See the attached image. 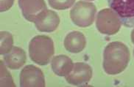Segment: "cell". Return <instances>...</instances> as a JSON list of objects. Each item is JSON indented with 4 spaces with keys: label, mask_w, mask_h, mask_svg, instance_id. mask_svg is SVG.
<instances>
[{
    "label": "cell",
    "mask_w": 134,
    "mask_h": 87,
    "mask_svg": "<svg viewBox=\"0 0 134 87\" xmlns=\"http://www.w3.org/2000/svg\"><path fill=\"white\" fill-rule=\"evenodd\" d=\"M130 59V51L127 45L122 42H112L104 50L103 69L108 75L119 74L126 69Z\"/></svg>",
    "instance_id": "cell-1"
},
{
    "label": "cell",
    "mask_w": 134,
    "mask_h": 87,
    "mask_svg": "<svg viewBox=\"0 0 134 87\" xmlns=\"http://www.w3.org/2000/svg\"><path fill=\"white\" fill-rule=\"evenodd\" d=\"M55 53L54 43L49 37L37 35L29 44V55L31 60L39 65L49 64Z\"/></svg>",
    "instance_id": "cell-2"
},
{
    "label": "cell",
    "mask_w": 134,
    "mask_h": 87,
    "mask_svg": "<svg viewBox=\"0 0 134 87\" xmlns=\"http://www.w3.org/2000/svg\"><path fill=\"white\" fill-rule=\"evenodd\" d=\"M122 21L118 14L111 8L101 10L97 14L96 26L100 33L106 35H114L119 31Z\"/></svg>",
    "instance_id": "cell-3"
},
{
    "label": "cell",
    "mask_w": 134,
    "mask_h": 87,
    "mask_svg": "<svg viewBox=\"0 0 134 87\" xmlns=\"http://www.w3.org/2000/svg\"><path fill=\"white\" fill-rule=\"evenodd\" d=\"M97 8L94 4L85 1H79L70 11L72 22L80 27H88L94 23Z\"/></svg>",
    "instance_id": "cell-4"
},
{
    "label": "cell",
    "mask_w": 134,
    "mask_h": 87,
    "mask_svg": "<svg viewBox=\"0 0 134 87\" xmlns=\"http://www.w3.org/2000/svg\"><path fill=\"white\" fill-rule=\"evenodd\" d=\"M110 8L118 14L122 25L134 26V0H107Z\"/></svg>",
    "instance_id": "cell-5"
},
{
    "label": "cell",
    "mask_w": 134,
    "mask_h": 87,
    "mask_svg": "<svg viewBox=\"0 0 134 87\" xmlns=\"http://www.w3.org/2000/svg\"><path fill=\"white\" fill-rule=\"evenodd\" d=\"M20 86L44 87L45 78L43 72L32 64L25 66L20 72Z\"/></svg>",
    "instance_id": "cell-6"
},
{
    "label": "cell",
    "mask_w": 134,
    "mask_h": 87,
    "mask_svg": "<svg viewBox=\"0 0 134 87\" xmlns=\"http://www.w3.org/2000/svg\"><path fill=\"white\" fill-rule=\"evenodd\" d=\"M93 70L90 65L83 62L74 64L71 71L65 76L66 81L74 86H82L91 79Z\"/></svg>",
    "instance_id": "cell-7"
},
{
    "label": "cell",
    "mask_w": 134,
    "mask_h": 87,
    "mask_svg": "<svg viewBox=\"0 0 134 87\" xmlns=\"http://www.w3.org/2000/svg\"><path fill=\"white\" fill-rule=\"evenodd\" d=\"M19 6L24 18L33 23L48 10L44 0H19Z\"/></svg>",
    "instance_id": "cell-8"
},
{
    "label": "cell",
    "mask_w": 134,
    "mask_h": 87,
    "mask_svg": "<svg viewBox=\"0 0 134 87\" xmlns=\"http://www.w3.org/2000/svg\"><path fill=\"white\" fill-rule=\"evenodd\" d=\"M34 24L40 32H52L58 27L60 18L55 11L47 10L36 19Z\"/></svg>",
    "instance_id": "cell-9"
},
{
    "label": "cell",
    "mask_w": 134,
    "mask_h": 87,
    "mask_svg": "<svg viewBox=\"0 0 134 87\" xmlns=\"http://www.w3.org/2000/svg\"><path fill=\"white\" fill-rule=\"evenodd\" d=\"M86 45V39L80 32H71L69 33L64 40V47L70 53H77L83 51Z\"/></svg>",
    "instance_id": "cell-10"
},
{
    "label": "cell",
    "mask_w": 134,
    "mask_h": 87,
    "mask_svg": "<svg viewBox=\"0 0 134 87\" xmlns=\"http://www.w3.org/2000/svg\"><path fill=\"white\" fill-rule=\"evenodd\" d=\"M3 59L8 68L11 70H18L25 64L27 55L22 48L13 46L10 51L4 54Z\"/></svg>",
    "instance_id": "cell-11"
},
{
    "label": "cell",
    "mask_w": 134,
    "mask_h": 87,
    "mask_svg": "<svg viewBox=\"0 0 134 87\" xmlns=\"http://www.w3.org/2000/svg\"><path fill=\"white\" fill-rule=\"evenodd\" d=\"M73 66L72 60L66 55L56 56L52 60V70L58 76H66L71 71Z\"/></svg>",
    "instance_id": "cell-12"
},
{
    "label": "cell",
    "mask_w": 134,
    "mask_h": 87,
    "mask_svg": "<svg viewBox=\"0 0 134 87\" xmlns=\"http://www.w3.org/2000/svg\"><path fill=\"white\" fill-rule=\"evenodd\" d=\"M1 45H0V53L4 55L12 50L13 48V38L12 35L8 32H1Z\"/></svg>",
    "instance_id": "cell-13"
},
{
    "label": "cell",
    "mask_w": 134,
    "mask_h": 87,
    "mask_svg": "<svg viewBox=\"0 0 134 87\" xmlns=\"http://www.w3.org/2000/svg\"><path fill=\"white\" fill-rule=\"evenodd\" d=\"M50 7L55 10H62L71 8L75 0H48Z\"/></svg>",
    "instance_id": "cell-14"
},
{
    "label": "cell",
    "mask_w": 134,
    "mask_h": 87,
    "mask_svg": "<svg viewBox=\"0 0 134 87\" xmlns=\"http://www.w3.org/2000/svg\"><path fill=\"white\" fill-rule=\"evenodd\" d=\"M13 2H14V0H1L0 11L2 12L8 10L9 9L11 8L13 4Z\"/></svg>",
    "instance_id": "cell-15"
},
{
    "label": "cell",
    "mask_w": 134,
    "mask_h": 87,
    "mask_svg": "<svg viewBox=\"0 0 134 87\" xmlns=\"http://www.w3.org/2000/svg\"><path fill=\"white\" fill-rule=\"evenodd\" d=\"M131 41L134 44V29L132 30V32H131Z\"/></svg>",
    "instance_id": "cell-16"
},
{
    "label": "cell",
    "mask_w": 134,
    "mask_h": 87,
    "mask_svg": "<svg viewBox=\"0 0 134 87\" xmlns=\"http://www.w3.org/2000/svg\"><path fill=\"white\" fill-rule=\"evenodd\" d=\"M133 55H134V50H133Z\"/></svg>",
    "instance_id": "cell-17"
},
{
    "label": "cell",
    "mask_w": 134,
    "mask_h": 87,
    "mask_svg": "<svg viewBox=\"0 0 134 87\" xmlns=\"http://www.w3.org/2000/svg\"></svg>",
    "instance_id": "cell-18"
}]
</instances>
